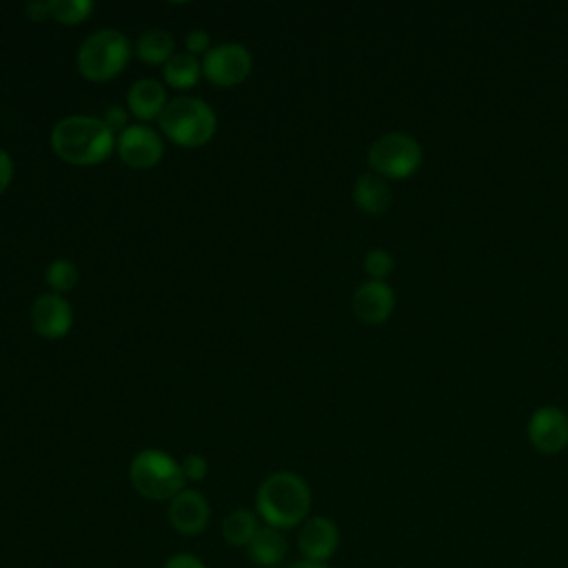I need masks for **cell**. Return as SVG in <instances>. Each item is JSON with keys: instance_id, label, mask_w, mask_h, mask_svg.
Instances as JSON below:
<instances>
[{"instance_id": "obj_2", "label": "cell", "mask_w": 568, "mask_h": 568, "mask_svg": "<svg viewBox=\"0 0 568 568\" xmlns=\"http://www.w3.org/2000/svg\"><path fill=\"white\" fill-rule=\"evenodd\" d=\"M311 488L297 473H271L255 493V513L264 526L288 530L297 528L311 515Z\"/></svg>"}, {"instance_id": "obj_19", "label": "cell", "mask_w": 568, "mask_h": 568, "mask_svg": "<svg viewBox=\"0 0 568 568\" xmlns=\"http://www.w3.org/2000/svg\"><path fill=\"white\" fill-rule=\"evenodd\" d=\"M257 530H260V517L248 508H235L222 521V537L229 546H235V548H246Z\"/></svg>"}, {"instance_id": "obj_24", "label": "cell", "mask_w": 568, "mask_h": 568, "mask_svg": "<svg viewBox=\"0 0 568 568\" xmlns=\"http://www.w3.org/2000/svg\"><path fill=\"white\" fill-rule=\"evenodd\" d=\"M129 109H124V106H120V104H111L106 111H104V124L115 133V131H124L126 126H129Z\"/></svg>"}, {"instance_id": "obj_9", "label": "cell", "mask_w": 568, "mask_h": 568, "mask_svg": "<svg viewBox=\"0 0 568 568\" xmlns=\"http://www.w3.org/2000/svg\"><path fill=\"white\" fill-rule=\"evenodd\" d=\"M339 528L331 517L313 515L297 526V550L302 559L326 564L339 548Z\"/></svg>"}, {"instance_id": "obj_7", "label": "cell", "mask_w": 568, "mask_h": 568, "mask_svg": "<svg viewBox=\"0 0 568 568\" xmlns=\"http://www.w3.org/2000/svg\"><path fill=\"white\" fill-rule=\"evenodd\" d=\"M200 60H202V75L211 84L222 89L244 82L253 69L251 51L240 42L215 44Z\"/></svg>"}, {"instance_id": "obj_22", "label": "cell", "mask_w": 568, "mask_h": 568, "mask_svg": "<svg viewBox=\"0 0 568 568\" xmlns=\"http://www.w3.org/2000/svg\"><path fill=\"white\" fill-rule=\"evenodd\" d=\"M364 268L373 280H382L393 271V255L384 248H371L364 257Z\"/></svg>"}, {"instance_id": "obj_17", "label": "cell", "mask_w": 568, "mask_h": 568, "mask_svg": "<svg viewBox=\"0 0 568 568\" xmlns=\"http://www.w3.org/2000/svg\"><path fill=\"white\" fill-rule=\"evenodd\" d=\"M175 53V40L166 29H146L135 40V55L146 64H166Z\"/></svg>"}, {"instance_id": "obj_16", "label": "cell", "mask_w": 568, "mask_h": 568, "mask_svg": "<svg viewBox=\"0 0 568 568\" xmlns=\"http://www.w3.org/2000/svg\"><path fill=\"white\" fill-rule=\"evenodd\" d=\"M353 200L362 211L379 215L390 204V186L377 173H362L353 186Z\"/></svg>"}, {"instance_id": "obj_26", "label": "cell", "mask_w": 568, "mask_h": 568, "mask_svg": "<svg viewBox=\"0 0 568 568\" xmlns=\"http://www.w3.org/2000/svg\"><path fill=\"white\" fill-rule=\"evenodd\" d=\"M162 568H206V564L193 552H175L164 561Z\"/></svg>"}, {"instance_id": "obj_15", "label": "cell", "mask_w": 568, "mask_h": 568, "mask_svg": "<svg viewBox=\"0 0 568 568\" xmlns=\"http://www.w3.org/2000/svg\"><path fill=\"white\" fill-rule=\"evenodd\" d=\"M248 559L262 568H273L280 566L286 559L288 544L282 530L271 528V526H260L251 544L246 546Z\"/></svg>"}, {"instance_id": "obj_10", "label": "cell", "mask_w": 568, "mask_h": 568, "mask_svg": "<svg viewBox=\"0 0 568 568\" xmlns=\"http://www.w3.org/2000/svg\"><path fill=\"white\" fill-rule=\"evenodd\" d=\"M29 320L33 331L44 339H60L73 326V308L58 293H42L33 300Z\"/></svg>"}, {"instance_id": "obj_18", "label": "cell", "mask_w": 568, "mask_h": 568, "mask_svg": "<svg viewBox=\"0 0 568 568\" xmlns=\"http://www.w3.org/2000/svg\"><path fill=\"white\" fill-rule=\"evenodd\" d=\"M162 78L171 89H191L202 78V60L189 51L173 53V58L162 67Z\"/></svg>"}, {"instance_id": "obj_11", "label": "cell", "mask_w": 568, "mask_h": 568, "mask_svg": "<svg viewBox=\"0 0 568 568\" xmlns=\"http://www.w3.org/2000/svg\"><path fill=\"white\" fill-rule=\"evenodd\" d=\"M169 524L175 532L184 537L200 535L211 519V506L206 497L195 488H182L171 501L166 510Z\"/></svg>"}, {"instance_id": "obj_6", "label": "cell", "mask_w": 568, "mask_h": 568, "mask_svg": "<svg viewBox=\"0 0 568 568\" xmlns=\"http://www.w3.org/2000/svg\"><path fill=\"white\" fill-rule=\"evenodd\" d=\"M422 162L419 142L402 131L379 135L368 149V164L382 178H406Z\"/></svg>"}, {"instance_id": "obj_21", "label": "cell", "mask_w": 568, "mask_h": 568, "mask_svg": "<svg viewBox=\"0 0 568 568\" xmlns=\"http://www.w3.org/2000/svg\"><path fill=\"white\" fill-rule=\"evenodd\" d=\"M51 18L62 24H80L93 13L91 0H49Z\"/></svg>"}, {"instance_id": "obj_27", "label": "cell", "mask_w": 568, "mask_h": 568, "mask_svg": "<svg viewBox=\"0 0 568 568\" xmlns=\"http://www.w3.org/2000/svg\"><path fill=\"white\" fill-rule=\"evenodd\" d=\"M11 180H13V160L4 149H0V195L9 189Z\"/></svg>"}, {"instance_id": "obj_20", "label": "cell", "mask_w": 568, "mask_h": 568, "mask_svg": "<svg viewBox=\"0 0 568 568\" xmlns=\"http://www.w3.org/2000/svg\"><path fill=\"white\" fill-rule=\"evenodd\" d=\"M78 275H80V273H78L75 262H71V260H67V257H58V260H53V262L47 266V271H44V282L49 284L51 293L62 295V293H67V291H71V288L75 286Z\"/></svg>"}, {"instance_id": "obj_29", "label": "cell", "mask_w": 568, "mask_h": 568, "mask_svg": "<svg viewBox=\"0 0 568 568\" xmlns=\"http://www.w3.org/2000/svg\"><path fill=\"white\" fill-rule=\"evenodd\" d=\"M286 568H328V564H320V561H308V559H297V561L288 564Z\"/></svg>"}, {"instance_id": "obj_13", "label": "cell", "mask_w": 568, "mask_h": 568, "mask_svg": "<svg viewBox=\"0 0 568 568\" xmlns=\"http://www.w3.org/2000/svg\"><path fill=\"white\" fill-rule=\"evenodd\" d=\"M395 306L393 288L382 280H368L353 293V311L366 324L384 322Z\"/></svg>"}, {"instance_id": "obj_23", "label": "cell", "mask_w": 568, "mask_h": 568, "mask_svg": "<svg viewBox=\"0 0 568 568\" xmlns=\"http://www.w3.org/2000/svg\"><path fill=\"white\" fill-rule=\"evenodd\" d=\"M180 466H182V473H184V479H186V481H202V479L206 477V473H209L206 459H204L202 455H197V453L186 455V457L180 462Z\"/></svg>"}, {"instance_id": "obj_8", "label": "cell", "mask_w": 568, "mask_h": 568, "mask_svg": "<svg viewBox=\"0 0 568 568\" xmlns=\"http://www.w3.org/2000/svg\"><path fill=\"white\" fill-rule=\"evenodd\" d=\"M118 155L133 169H151L164 155V142L149 124H129L115 142Z\"/></svg>"}, {"instance_id": "obj_5", "label": "cell", "mask_w": 568, "mask_h": 568, "mask_svg": "<svg viewBox=\"0 0 568 568\" xmlns=\"http://www.w3.org/2000/svg\"><path fill=\"white\" fill-rule=\"evenodd\" d=\"M131 60V42L118 29H98L78 47L75 67L91 82H106L124 71Z\"/></svg>"}, {"instance_id": "obj_1", "label": "cell", "mask_w": 568, "mask_h": 568, "mask_svg": "<svg viewBox=\"0 0 568 568\" xmlns=\"http://www.w3.org/2000/svg\"><path fill=\"white\" fill-rule=\"evenodd\" d=\"M115 133L102 118L67 115L51 129L53 153L73 166H93L104 162L115 149Z\"/></svg>"}, {"instance_id": "obj_14", "label": "cell", "mask_w": 568, "mask_h": 568, "mask_svg": "<svg viewBox=\"0 0 568 568\" xmlns=\"http://www.w3.org/2000/svg\"><path fill=\"white\" fill-rule=\"evenodd\" d=\"M166 104V89L153 78H140L126 91V109L140 122H151L155 118L160 120Z\"/></svg>"}, {"instance_id": "obj_12", "label": "cell", "mask_w": 568, "mask_h": 568, "mask_svg": "<svg viewBox=\"0 0 568 568\" xmlns=\"http://www.w3.org/2000/svg\"><path fill=\"white\" fill-rule=\"evenodd\" d=\"M530 444L546 455H555L568 446V415L555 406H541L528 422Z\"/></svg>"}, {"instance_id": "obj_3", "label": "cell", "mask_w": 568, "mask_h": 568, "mask_svg": "<svg viewBox=\"0 0 568 568\" xmlns=\"http://www.w3.org/2000/svg\"><path fill=\"white\" fill-rule=\"evenodd\" d=\"M162 133L178 146L197 149L211 142L217 129V115L209 102L195 95H180L169 100L160 115Z\"/></svg>"}, {"instance_id": "obj_4", "label": "cell", "mask_w": 568, "mask_h": 568, "mask_svg": "<svg viewBox=\"0 0 568 568\" xmlns=\"http://www.w3.org/2000/svg\"><path fill=\"white\" fill-rule=\"evenodd\" d=\"M129 481L153 501H171L186 484L180 462L160 448H144L131 459Z\"/></svg>"}, {"instance_id": "obj_25", "label": "cell", "mask_w": 568, "mask_h": 568, "mask_svg": "<svg viewBox=\"0 0 568 568\" xmlns=\"http://www.w3.org/2000/svg\"><path fill=\"white\" fill-rule=\"evenodd\" d=\"M184 44H186V51L197 55V53H206L211 49V38L204 29H193L186 33L184 38Z\"/></svg>"}, {"instance_id": "obj_28", "label": "cell", "mask_w": 568, "mask_h": 568, "mask_svg": "<svg viewBox=\"0 0 568 568\" xmlns=\"http://www.w3.org/2000/svg\"><path fill=\"white\" fill-rule=\"evenodd\" d=\"M24 13L31 18V20H44L47 16H51V9H49V2L44 0H33L24 7Z\"/></svg>"}]
</instances>
